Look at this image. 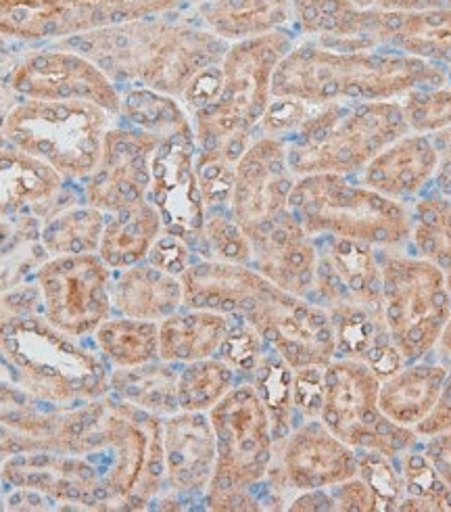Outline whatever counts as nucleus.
I'll use <instances>...</instances> for the list:
<instances>
[{"label": "nucleus", "mask_w": 451, "mask_h": 512, "mask_svg": "<svg viewBox=\"0 0 451 512\" xmlns=\"http://www.w3.org/2000/svg\"><path fill=\"white\" fill-rule=\"evenodd\" d=\"M414 431L420 439L451 431V370L447 372L435 408L431 410V414L426 416L420 425H416Z\"/></svg>", "instance_id": "864d4df0"}, {"label": "nucleus", "mask_w": 451, "mask_h": 512, "mask_svg": "<svg viewBox=\"0 0 451 512\" xmlns=\"http://www.w3.org/2000/svg\"><path fill=\"white\" fill-rule=\"evenodd\" d=\"M251 266L274 287L310 299L316 283L318 245L289 209L251 239Z\"/></svg>", "instance_id": "5701e85b"}, {"label": "nucleus", "mask_w": 451, "mask_h": 512, "mask_svg": "<svg viewBox=\"0 0 451 512\" xmlns=\"http://www.w3.org/2000/svg\"><path fill=\"white\" fill-rule=\"evenodd\" d=\"M49 258L40 241V220L36 216L17 218L13 237L0 245V291L17 287Z\"/></svg>", "instance_id": "37998d69"}, {"label": "nucleus", "mask_w": 451, "mask_h": 512, "mask_svg": "<svg viewBox=\"0 0 451 512\" xmlns=\"http://www.w3.org/2000/svg\"><path fill=\"white\" fill-rule=\"evenodd\" d=\"M289 209L312 237L403 249L412 235L410 205L372 191L360 176H301L293 186Z\"/></svg>", "instance_id": "6e6552de"}, {"label": "nucleus", "mask_w": 451, "mask_h": 512, "mask_svg": "<svg viewBox=\"0 0 451 512\" xmlns=\"http://www.w3.org/2000/svg\"><path fill=\"white\" fill-rule=\"evenodd\" d=\"M63 412L46 408V402L23 385L17 387L0 381V425L42 441L46 450L59 452Z\"/></svg>", "instance_id": "e433bc0d"}, {"label": "nucleus", "mask_w": 451, "mask_h": 512, "mask_svg": "<svg viewBox=\"0 0 451 512\" xmlns=\"http://www.w3.org/2000/svg\"><path fill=\"white\" fill-rule=\"evenodd\" d=\"M399 103L410 132L433 136L451 128V84L410 90Z\"/></svg>", "instance_id": "c03bdc74"}, {"label": "nucleus", "mask_w": 451, "mask_h": 512, "mask_svg": "<svg viewBox=\"0 0 451 512\" xmlns=\"http://www.w3.org/2000/svg\"><path fill=\"white\" fill-rule=\"evenodd\" d=\"M243 318L293 370L335 360V327L312 299L291 295L268 281Z\"/></svg>", "instance_id": "ddd939ff"}, {"label": "nucleus", "mask_w": 451, "mask_h": 512, "mask_svg": "<svg viewBox=\"0 0 451 512\" xmlns=\"http://www.w3.org/2000/svg\"><path fill=\"white\" fill-rule=\"evenodd\" d=\"M5 483L38 492L55 502L90 510H111L109 494L97 464L86 456L57 450L21 452L3 462Z\"/></svg>", "instance_id": "6ab92c4d"}, {"label": "nucleus", "mask_w": 451, "mask_h": 512, "mask_svg": "<svg viewBox=\"0 0 451 512\" xmlns=\"http://www.w3.org/2000/svg\"><path fill=\"white\" fill-rule=\"evenodd\" d=\"M7 145V138H5V134H3V130H0V149H3Z\"/></svg>", "instance_id": "680f3d73"}, {"label": "nucleus", "mask_w": 451, "mask_h": 512, "mask_svg": "<svg viewBox=\"0 0 451 512\" xmlns=\"http://www.w3.org/2000/svg\"><path fill=\"white\" fill-rule=\"evenodd\" d=\"M195 168H197V178H199L201 195H203L207 212L228 209L232 189H234L236 161H232L220 151L197 149Z\"/></svg>", "instance_id": "49530a36"}, {"label": "nucleus", "mask_w": 451, "mask_h": 512, "mask_svg": "<svg viewBox=\"0 0 451 512\" xmlns=\"http://www.w3.org/2000/svg\"><path fill=\"white\" fill-rule=\"evenodd\" d=\"M408 132L399 101L330 103L314 107L299 130L284 138V147L297 178L358 176L387 145Z\"/></svg>", "instance_id": "0eeeda50"}, {"label": "nucleus", "mask_w": 451, "mask_h": 512, "mask_svg": "<svg viewBox=\"0 0 451 512\" xmlns=\"http://www.w3.org/2000/svg\"><path fill=\"white\" fill-rule=\"evenodd\" d=\"M11 86L23 99L86 101L120 115L122 90L88 57L67 49L36 51L13 72Z\"/></svg>", "instance_id": "f3484780"}, {"label": "nucleus", "mask_w": 451, "mask_h": 512, "mask_svg": "<svg viewBox=\"0 0 451 512\" xmlns=\"http://www.w3.org/2000/svg\"><path fill=\"white\" fill-rule=\"evenodd\" d=\"M216 433V471L205 504L216 512L264 510L259 483L274 460L270 416L251 383L234 385L209 412Z\"/></svg>", "instance_id": "1a4fd4ad"}, {"label": "nucleus", "mask_w": 451, "mask_h": 512, "mask_svg": "<svg viewBox=\"0 0 451 512\" xmlns=\"http://www.w3.org/2000/svg\"><path fill=\"white\" fill-rule=\"evenodd\" d=\"M324 368L303 366L293 370V406L299 418H320L324 404Z\"/></svg>", "instance_id": "09e8293b"}, {"label": "nucleus", "mask_w": 451, "mask_h": 512, "mask_svg": "<svg viewBox=\"0 0 451 512\" xmlns=\"http://www.w3.org/2000/svg\"><path fill=\"white\" fill-rule=\"evenodd\" d=\"M433 141L439 151V166L433 180V189L451 199V128L433 134Z\"/></svg>", "instance_id": "6e6d98bb"}, {"label": "nucleus", "mask_w": 451, "mask_h": 512, "mask_svg": "<svg viewBox=\"0 0 451 512\" xmlns=\"http://www.w3.org/2000/svg\"><path fill=\"white\" fill-rule=\"evenodd\" d=\"M397 464L403 481V492H406L397 510L451 512V487H447L445 481L437 475L429 458L422 454L420 444L403 452L397 458Z\"/></svg>", "instance_id": "ea45409f"}, {"label": "nucleus", "mask_w": 451, "mask_h": 512, "mask_svg": "<svg viewBox=\"0 0 451 512\" xmlns=\"http://www.w3.org/2000/svg\"><path fill=\"white\" fill-rule=\"evenodd\" d=\"M236 372L218 356L182 364L178 406L184 412H209L234 387Z\"/></svg>", "instance_id": "a19ab883"}, {"label": "nucleus", "mask_w": 451, "mask_h": 512, "mask_svg": "<svg viewBox=\"0 0 451 512\" xmlns=\"http://www.w3.org/2000/svg\"><path fill=\"white\" fill-rule=\"evenodd\" d=\"M38 287L44 318L69 337H86L111 316V268L97 253L49 258Z\"/></svg>", "instance_id": "4468645a"}, {"label": "nucleus", "mask_w": 451, "mask_h": 512, "mask_svg": "<svg viewBox=\"0 0 451 512\" xmlns=\"http://www.w3.org/2000/svg\"><path fill=\"white\" fill-rule=\"evenodd\" d=\"M163 232L157 207L149 199H140L117 212L105 214V228L99 243V258L111 270H126L147 262L153 243Z\"/></svg>", "instance_id": "7c9ffc66"}, {"label": "nucleus", "mask_w": 451, "mask_h": 512, "mask_svg": "<svg viewBox=\"0 0 451 512\" xmlns=\"http://www.w3.org/2000/svg\"><path fill=\"white\" fill-rule=\"evenodd\" d=\"M34 450H46V446L30 435L17 433L5 425H0V462H5L15 454L34 452Z\"/></svg>", "instance_id": "4d7b16f0"}, {"label": "nucleus", "mask_w": 451, "mask_h": 512, "mask_svg": "<svg viewBox=\"0 0 451 512\" xmlns=\"http://www.w3.org/2000/svg\"><path fill=\"white\" fill-rule=\"evenodd\" d=\"M358 477L372 490L378 512L397 510L406 496L397 458H389L381 452H358Z\"/></svg>", "instance_id": "a18cd8bd"}, {"label": "nucleus", "mask_w": 451, "mask_h": 512, "mask_svg": "<svg viewBox=\"0 0 451 512\" xmlns=\"http://www.w3.org/2000/svg\"><path fill=\"white\" fill-rule=\"evenodd\" d=\"M451 84L441 67L387 49L345 51L297 38L272 80V97L312 107L330 103L399 101L416 88Z\"/></svg>", "instance_id": "7ed1b4c3"}, {"label": "nucleus", "mask_w": 451, "mask_h": 512, "mask_svg": "<svg viewBox=\"0 0 451 512\" xmlns=\"http://www.w3.org/2000/svg\"><path fill=\"white\" fill-rule=\"evenodd\" d=\"M289 510L326 512V510H337V506H335V500H332L330 490H310V492H299V496L291 502Z\"/></svg>", "instance_id": "13d9d810"}, {"label": "nucleus", "mask_w": 451, "mask_h": 512, "mask_svg": "<svg viewBox=\"0 0 451 512\" xmlns=\"http://www.w3.org/2000/svg\"><path fill=\"white\" fill-rule=\"evenodd\" d=\"M383 318L403 362L426 360L451 314V293L439 268L403 249H378Z\"/></svg>", "instance_id": "9b49d317"}, {"label": "nucleus", "mask_w": 451, "mask_h": 512, "mask_svg": "<svg viewBox=\"0 0 451 512\" xmlns=\"http://www.w3.org/2000/svg\"><path fill=\"white\" fill-rule=\"evenodd\" d=\"M314 239L318 245V268L310 299L324 310L351 306L383 312V278L378 249L345 239Z\"/></svg>", "instance_id": "aec40b11"}, {"label": "nucleus", "mask_w": 451, "mask_h": 512, "mask_svg": "<svg viewBox=\"0 0 451 512\" xmlns=\"http://www.w3.org/2000/svg\"><path fill=\"white\" fill-rule=\"evenodd\" d=\"M113 115L86 101L15 105L3 124L7 143L49 164L65 180H86L101 157Z\"/></svg>", "instance_id": "9d476101"}, {"label": "nucleus", "mask_w": 451, "mask_h": 512, "mask_svg": "<svg viewBox=\"0 0 451 512\" xmlns=\"http://www.w3.org/2000/svg\"><path fill=\"white\" fill-rule=\"evenodd\" d=\"M435 349L439 352V358L443 360V364L451 366V314H449V318L445 322V327L441 331V337H439Z\"/></svg>", "instance_id": "bf43d9fd"}, {"label": "nucleus", "mask_w": 451, "mask_h": 512, "mask_svg": "<svg viewBox=\"0 0 451 512\" xmlns=\"http://www.w3.org/2000/svg\"><path fill=\"white\" fill-rule=\"evenodd\" d=\"M57 44L97 63L120 90L140 86L174 99L207 67L220 65L230 46L184 11L117 23Z\"/></svg>", "instance_id": "f257e3e1"}, {"label": "nucleus", "mask_w": 451, "mask_h": 512, "mask_svg": "<svg viewBox=\"0 0 451 512\" xmlns=\"http://www.w3.org/2000/svg\"><path fill=\"white\" fill-rule=\"evenodd\" d=\"M437 166L433 136L408 132L387 145L358 176L372 191L410 205L433 189Z\"/></svg>", "instance_id": "393cba45"}, {"label": "nucleus", "mask_w": 451, "mask_h": 512, "mask_svg": "<svg viewBox=\"0 0 451 512\" xmlns=\"http://www.w3.org/2000/svg\"><path fill=\"white\" fill-rule=\"evenodd\" d=\"M159 136L140 128L120 124L109 128L101 157L86 178V203L111 214L140 199H147L151 186V159Z\"/></svg>", "instance_id": "a211bd4d"}, {"label": "nucleus", "mask_w": 451, "mask_h": 512, "mask_svg": "<svg viewBox=\"0 0 451 512\" xmlns=\"http://www.w3.org/2000/svg\"><path fill=\"white\" fill-rule=\"evenodd\" d=\"M105 228V214L90 203H67L46 214L40 241L51 258L97 253Z\"/></svg>", "instance_id": "72a5a7b5"}, {"label": "nucleus", "mask_w": 451, "mask_h": 512, "mask_svg": "<svg viewBox=\"0 0 451 512\" xmlns=\"http://www.w3.org/2000/svg\"><path fill=\"white\" fill-rule=\"evenodd\" d=\"M297 38L293 30H278L228 46L220 63L222 88L218 99L191 113L197 149L220 151L239 164L274 99L276 67Z\"/></svg>", "instance_id": "39448f33"}, {"label": "nucleus", "mask_w": 451, "mask_h": 512, "mask_svg": "<svg viewBox=\"0 0 451 512\" xmlns=\"http://www.w3.org/2000/svg\"><path fill=\"white\" fill-rule=\"evenodd\" d=\"M268 345L243 316H230V327L222 341L218 358L224 360L236 377H251Z\"/></svg>", "instance_id": "de8ad7c7"}, {"label": "nucleus", "mask_w": 451, "mask_h": 512, "mask_svg": "<svg viewBox=\"0 0 451 512\" xmlns=\"http://www.w3.org/2000/svg\"><path fill=\"white\" fill-rule=\"evenodd\" d=\"M184 13L228 44L293 30L295 23L293 0H195Z\"/></svg>", "instance_id": "bb28decb"}, {"label": "nucleus", "mask_w": 451, "mask_h": 512, "mask_svg": "<svg viewBox=\"0 0 451 512\" xmlns=\"http://www.w3.org/2000/svg\"><path fill=\"white\" fill-rule=\"evenodd\" d=\"M103 358L115 368L159 360V322L136 318H107L94 331Z\"/></svg>", "instance_id": "c9c22d12"}, {"label": "nucleus", "mask_w": 451, "mask_h": 512, "mask_svg": "<svg viewBox=\"0 0 451 512\" xmlns=\"http://www.w3.org/2000/svg\"><path fill=\"white\" fill-rule=\"evenodd\" d=\"M381 379L360 362L335 358L324 368L320 421L355 452H381L399 458L418 444L414 429L395 425L378 406Z\"/></svg>", "instance_id": "f8f14e48"}, {"label": "nucleus", "mask_w": 451, "mask_h": 512, "mask_svg": "<svg viewBox=\"0 0 451 512\" xmlns=\"http://www.w3.org/2000/svg\"><path fill=\"white\" fill-rule=\"evenodd\" d=\"M178 372L176 364L161 358L140 366L117 368L111 375V389L120 400L159 418H168L180 412Z\"/></svg>", "instance_id": "473e14b6"}, {"label": "nucleus", "mask_w": 451, "mask_h": 512, "mask_svg": "<svg viewBox=\"0 0 451 512\" xmlns=\"http://www.w3.org/2000/svg\"><path fill=\"white\" fill-rule=\"evenodd\" d=\"M195 157L197 138L193 122L159 136L151 159V186L147 195L157 207L163 230L184 239L191 249L195 247L207 218Z\"/></svg>", "instance_id": "2eb2a0df"}, {"label": "nucleus", "mask_w": 451, "mask_h": 512, "mask_svg": "<svg viewBox=\"0 0 451 512\" xmlns=\"http://www.w3.org/2000/svg\"><path fill=\"white\" fill-rule=\"evenodd\" d=\"M249 383L259 395V400L264 402L270 416L272 437L276 444H280L297 427V412L293 406V368L268 347L249 377Z\"/></svg>", "instance_id": "4c0bfd02"}, {"label": "nucleus", "mask_w": 451, "mask_h": 512, "mask_svg": "<svg viewBox=\"0 0 451 512\" xmlns=\"http://www.w3.org/2000/svg\"><path fill=\"white\" fill-rule=\"evenodd\" d=\"M195 262V251L191 249L184 239L170 235V232H161L159 239L153 243L149 255H147V264L153 268L168 272L172 276H182L188 266Z\"/></svg>", "instance_id": "3c124183"}, {"label": "nucleus", "mask_w": 451, "mask_h": 512, "mask_svg": "<svg viewBox=\"0 0 451 512\" xmlns=\"http://www.w3.org/2000/svg\"><path fill=\"white\" fill-rule=\"evenodd\" d=\"M65 189V178L49 164L13 145L0 149V218H17L49 207Z\"/></svg>", "instance_id": "cd10ccee"}, {"label": "nucleus", "mask_w": 451, "mask_h": 512, "mask_svg": "<svg viewBox=\"0 0 451 512\" xmlns=\"http://www.w3.org/2000/svg\"><path fill=\"white\" fill-rule=\"evenodd\" d=\"M314 111L312 105L301 103L297 99H284V97H274L264 120L259 124L257 136L266 134V136H276V138H289L293 132L299 130V126L310 118V113Z\"/></svg>", "instance_id": "8fccbe9b"}, {"label": "nucleus", "mask_w": 451, "mask_h": 512, "mask_svg": "<svg viewBox=\"0 0 451 512\" xmlns=\"http://www.w3.org/2000/svg\"><path fill=\"white\" fill-rule=\"evenodd\" d=\"M0 510H3V500H0Z\"/></svg>", "instance_id": "e2e57ef3"}, {"label": "nucleus", "mask_w": 451, "mask_h": 512, "mask_svg": "<svg viewBox=\"0 0 451 512\" xmlns=\"http://www.w3.org/2000/svg\"><path fill=\"white\" fill-rule=\"evenodd\" d=\"M107 26H115L109 0H0V36L59 42Z\"/></svg>", "instance_id": "4be33fe9"}, {"label": "nucleus", "mask_w": 451, "mask_h": 512, "mask_svg": "<svg viewBox=\"0 0 451 512\" xmlns=\"http://www.w3.org/2000/svg\"><path fill=\"white\" fill-rule=\"evenodd\" d=\"M299 38L335 49H387L441 67L451 82V7L391 11L351 0H293Z\"/></svg>", "instance_id": "20e7f679"}, {"label": "nucleus", "mask_w": 451, "mask_h": 512, "mask_svg": "<svg viewBox=\"0 0 451 512\" xmlns=\"http://www.w3.org/2000/svg\"><path fill=\"white\" fill-rule=\"evenodd\" d=\"M117 120L155 136H165L191 124V115L180 99L161 95L151 88L132 86L122 88V107Z\"/></svg>", "instance_id": "58836bf2"}, {"label": "nucleus", "mask_w": 451, "mask_h": 512, "mask_svg": "<svg viewBox=\"0 0 451 512\" xmlns=\"http://www.w3.org/2000/svg\"><path fill=\"white\" fill-rule=\"evenodd\" d=\"M422 454L429 458L437 475L451 487V431L437 433L418 441Z\"/></svg>", "instance_id": "5fc2aeb1"}, {"label": "nucleus", "mask_w": 451, "mask_h": 512, "mask_svg": "<svg viewBox=\"0 0 451 512\" xmlns=\"http://www.w3.org/2000/svg\"><path fill=\"white\" fill-rule=\"evenodd\" d=\"M230 327V316L209 310H178L159 322V358L188 364L218 356Z\"/></svg>", "instance_id": "2f4dec72"}, {"label": "nucleus", "mask_w": 451, "mask_h": 512, "mask_svg": "<svg viewBox=\"0 0 451 512\" xmlns=\"http://www.w3.org/2000/svg\"><path fill=\"white\" fill-rule=\"evenodd\" d=\"M193 251L201 260L226 264L251 266L253 260V247L247 232L232 218L228 209L207 212L203 230Z\"/></svg>", "instance_id": "79ce46f5"}, {"label": "nucleus", "mask_w": 451, "mask_h": 512, "mask_svg": "<svg viewBox=\"0 0 451 512\" xmlns=\"http://www.w3.org/2000/svg\"><path fill=\"white\" fill-rule=\"evenodd\" d=\"M111 301L126 318L161 322L184 308V289L178 276L142 262L117 276L111 287Z\"/></svg>", "instance_id": "c756f323"}, {"label": "nucleus", "mask_w": 451, "mask_h": 512, "mask_svg": "<svg viewBox=\"0 0 451 512\" xmlns=\"http://www.w3.org/2000/svg\"><path fill=\"white\" fill-rule=\"evenodd\" d=\"M59 450L97 454L109 508L145 510L165 485L163 418L120 398L105 395L65 410Z\"/></svg>", "instance_id": "f03ea898"}, {"label": "nucleus", "mask_w": 451, "mask_h": 512, "mask_svg": "<svg viewBox=\"0 0 451 512\" xmlns=\"http://www.w3.org/2000/svg\"><path fill=\"white\" fill-rule=\"evenodd\" d=\"M424 9H441V7H451V0H422Z\"/></svg>", "instance_id": "052dcab7"}, {"label": "nucleus", "mask_w": 451, "mask_h": 512, "mask_svg": "<svg viewBox=\"0 0 451 512\" xmlns=\"http://www.w3.org/2000/svg\"><path fill=\"white\" fill-rule=\"evenodd\" d=\"M449 366L443 362H408L378 387V406L399 427L416 429L437 404Z\"/></svg>", "instance_id": "c85d7f7f"}, {"label": "nucleus", "mask_w": 451, "mask_h": 512, "mask_svg": "<svg viewBox=\"0 0 451 512\" xmlns=\"http://www.w3.org/2000/svg\"><path fill=\"white\" fill-rule=\"evenodd\" d=\"M184 308L243 316L268 283L253 266L195 260L180 276Z\"/></svg>", "instance_id": "a878e982"}, {"label": "nucleus", "mask_w": 451, "mask_h": 512, "mask_svg": "<svg viewBox=\"0 0 451 512\" xmlns=\"http://www.w3.org/2000/svg\"><path fill=\"white\" fill-rule=\"evenodd\" d=\"M34 314L0 310V354L36 398L51 406L86 404L111 389L107 364Z\"/></svg>", "instance_id": "423d86ee"}, {"label": "nucleus", "mask_w": 451, "mask_h": 512, "mask_svg": "<svg viewBox=\"0 0 451 512\" xmlns=\"http://www.w3.org/2000/svg\"><path fill=\"white\" fill-rule=\"evenodd\" d=\"M297 176L282 138L259 134L236 164L228 212L247 232L249 241L289 212Z\"/></svg>", "instance_id": "dca6fc26"}, {"label": "nucleus", "mask_w": 451, "mask_h": 512, "mask_svg": "<svg viewBox=\"0 0 451 512\" xmlns=\"http://www.w3.org/2000/svg\"><path fill=\"white\" fill-rule=\"evenodd\" d=\"M330 494L341 512H378V502L372 490L358 475L332 487Z\"/></svg>", "instance_id": "603ef678"}, {"label": "nucleus", "mask_w": 451, "mask_h": 512, "mask_svg": "<svg viewBox=\"0 0 451 512\" xmlns=\"http://www.w3.org/2000/svg\"><path fill=\"white\" fill-rule=\"evenodd\" d=\"M278 462L289 490H332V487L358 475V452L332 433L320 418L299 423L280 444Z\"/></svg>", "instance_id": "412c9836"}, {"label": "nucleus", "mask_w": 451, "mask_h": 512, "mask_svg": "<svg viewBox=\"0 0 451 512\" xmlns=\"http://www.w3.org/2000/svg\"><path fill=\"white\" fill-rule=\"evenodd\" d=\"M216 433L207 412L163 418L165 485L178 496H205L216 471Z\"/></svg>", "instance_id": "b1692460"}, {"label": "nucleus", "mask_w": 451, "mask_h": 512, "mask_svg": "<svg viewBox=\"0 0 451 512\" xmlns=\"http://www.w3.org/2000/svg\"><path fill=\"white\" fill-rule=\"evenodd\" d=\"M412 235L408 247L441 270L451 293V199L429 189L410 203Z\"/></svg>", "instance_id": "f704fd0d"}]
</instances>
